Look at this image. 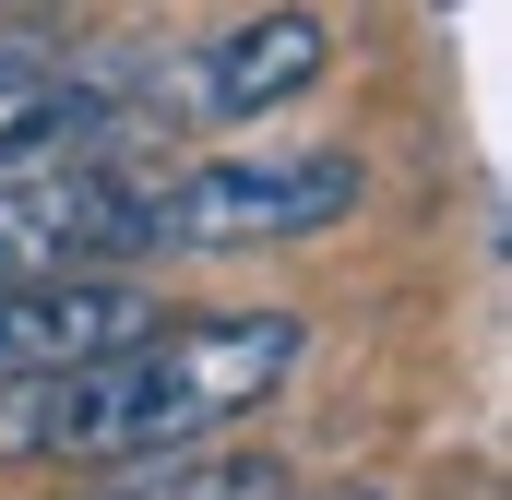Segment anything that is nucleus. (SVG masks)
Returning <instances> with one entry per match:
<instances>
[{
    "label": "nucleus",
    "instance_id": "nucleus-1",
    "mask_svg": "<svg viewBox=\"0 0 512 500\" xmlns=\"http://www.w3.org/2000/svg\"><path fill=\"white\" fill-rule=\"evenodd\" d=\"M298 310H203V322H143L131 346L84 358L60 381H0V465H143L179 441L239 429L298 370Z\"/></svg>",
    "mask_w": 512,
    "mask_h": 500
},
{
    "label": "nucleus",
    "instance_id": "nucleus-2",
    "mask_svg": "<svg viewBox=\"0 0 512 500\" xmlns=\"http://www.w3.org/2000/svg\"><path fill=\"white\" fill-rule=\"evenodd\" d=\"M370 203L358 155L334 143H274V155H215V167H179L155 179V250H286L322 239Z\"/></svg>",
    "mask_w": 512,
    "mask_h": 500
},
{
    "label": "nucleus",
    "instance_id": "nucleus-3",
    "mask_svg": "<svg viewBox=\"0 0 512 500\" xmlns=\"http://www.w3.org/2000/svg\"><path fill=\"white\" fill-rule=\"evenodd\" d=\"M155 250V179L120 155H36L0 167V274H108Z\"/></svg>",
    "mask_w": 512,
    "mask_h": 500
},
{
    "label": "nucleus",
    "instance_id": "nucleus-4",
    "mask_svg": "<svg viewBox=\"0 0 512 500\" xmlns=\"http://www.w3.org/2000/svg\"><path fill=\"white\" fill-rule=\"evenodd\" d=\"M143 322H155V298L120 262L108 274H0V381H60L108 346H131Z\"/></svg>",
    "mask_w": 512,
    "mask_h": 500
},
{
    "label": "nucleus",
    "instance_id": "nucleus-5",
    "mask_svg": "<svg viewBox=\"0 0 512 500\" xmlns=\"http://www.w3.org/2000/svg\"><path fill=\"white\" fill-rule=\"evenodd\" d=\"M334 72V24L310 12V0H274L251 24H227L203 60H191V108L203 120H274L286 96H310Z\"/></svg>",
    "mask_w": 512,
    "mask_h": 500
},
{
    "label": "nucleus",
    "instance_id": "nucleus-6",
    "mask_svg": "<svg viewBox=\"0 0 512 500\" xmlns=\"http://www.w3.org/2000/svg\"><path fill=\"white\" fill-rule=\"evenodd\" d=\"M96 500H286V465L274 453H203V441H179V453L120 465Z\"/></svg>",
    "mask_w": 512,
    "mask_h": 500
},
{
    "label": "nucleus",
    "instance_id": "nucleus-7",
    "mask_svg": "<svg viewBox=\"0 0 512 500\" xmlns=\"http://www.w3.org/2000/svg\"><path fill=\"white\" fill-rule=\"evenodd\" d=\"M286 500H298V489H286ZM322 500H382V489H322Z\"/></svg>",
    "mask_w": 512,
    "mask_h": 500
}]
</instances>
